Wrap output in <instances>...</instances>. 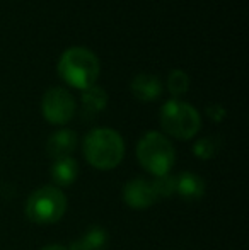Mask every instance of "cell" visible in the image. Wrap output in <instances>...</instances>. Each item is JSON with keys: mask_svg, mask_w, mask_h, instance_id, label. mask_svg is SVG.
Here are the masks:
<instances>
[{"mask_svg": "<svg viewBox=\"0 0 249 250\" xmlns=\"http://www.w3.org/2000/svg\"><path fill=\"white\" fill-rule=\"evenodd\" d=\"M82 151L91 167L97 170H113L125 157V142L116 129L94 128L84 138Z\"/></svg>", "mask_w": 249, "mask_h": 250, "instance_id": "6da1fadb", "label": "cell"}, {"mask_svg": "<svg viewBox=\"0 0 249 250\" xmlns=\"http://www.w3.org/2000/svg\"><path fill=\"white\" fill-rule=\"evenodd\" d=\"M101 72L99 58L84 46L67 48L58 60V73L68 85L86 90L96 83Z\"/></svg>", "mask_w": 249, "mask_h": 250, "instance_id": "7a4b0ae2", "label": "cell"}, {"mask_svg": "<svg viewBox=\"0 0 249 250\" xmlns=\"http://www.w3.org/2000/svg\"><path fill=\"white\" fill-rule=\"evenodd\" d=\"M136 158L140 165L154 177L171 172L176 162V150L171 140L159 131H149L136 143Z\"/></svg>", "mask_w": 249, "mask_h": 250, "instance_id": "3957f363", "label": "cell"}, {"mask_svg": "<svg viewBox=\"0 0 249 250\" xmlns=\"http://www.w3.org/2000/svg\"><path fill=\"white\" fill-rule=\"evenodd\" d=\"M160 126L176 140H191L202 128L200 112L181 99H171L160 107Z\"/></svg>", "mask_w": 249, "mask_h": 250, "instance_id": "277c9868", "label": "cell"}, {"mask_svg": "<svg viewBox=\"0 0 249 250\" xmlns=\"http://www.w3.org/2000/svg\"><path fill=\"white\" fill-rule=\"evenodd\" d=\"M26 216L36 225H53L67 211V196L55 186L36 189L26 201Z\"/></svg>", "mask_w": 249, "mask_h": 250, "instance_id": "5b68a950", "label": "cell"}, {"mask_svg": "<svg viewBox=\"0 0 249 250\" xmlns=\"http://www.w3.org/2000/svg\"><path fill=\"white\" fill-rule=\"evenodd\" d=\"M77 111L75 97L62 87H51L41 99V112L51 125H67Z\"/></svg>", "mask_w": 249, "mask_h": 250, "instance_id": "8992f818", "label": "cell"}, {"mask_svg": "<svg viewBox=\"0 0 249 250\" xmlns=\"http://www.w3.org/2000/svg\"><path fill=\"white\" fill-rule=\"evenodd\" d=\"M123 201L132 209H147L159 199H157L152 182L149 179L135 177L123 186Z\"/></svg>", "mask_w": 249, "mask_h": 250, "instance_id": "52a82bcc", "label": "cell"}, {"mask_svg": "<svg viewBox=\"0 0 249 250\" xmlns=\"http://www.w3.org/2000/svg\"><path fill=\"white\" fill-rule=\"evenodd\" d=\"M130 89H132V94L138 101L150 102L160 97V94H162V82L159 80V77L152 75V73H138V75L133 77Z\"/></svg>", "mask_w": 249, "mask_h": 250, "instance_id": "ba28073f", "label": "cell"}, {"mask_svg": "<svg viewBox=\"0 0 249 250\" xmlns=\"http://www.w3.org/2000/svg\"><path fill=\"white\" fill-rule=\"evenodd\" d=\"M77 135L72 129H58L48 138L46 142V153L53 160L65 157H72V153L77 148Z\"/></svg>", "mask_w": 249, "mask_h": 250, "instance_id": "9c48e42d", "label": "cell"}, {"mask_svg": "<svg viewBox=\"0 0 249 250\" xmlns=\"http://www.w3.org/2000/svg\"><path fill=\"white\" fill-rule=\"evenodd\" d=\"M50 174L55 188H68L79 177V164L73 157L58 158V160H53Z\"/></svg>", "mask_w": 249, "mask_h": 250, "instance_id": "30bf717a", "label": "cell"}, {"mask_svg": "<svg viewBox=\"0 0 249 250\" xmlns=\"http://www.w3.org/2000/svg\"><path fill=\"white\" fill-rule=\"evenodd\" d=\"M206 184L198 174L183 172L176 175V194H180L186 201H198L205 194Z\"/></svg>", "mask_w": 249, "mask_h": 250, "instance_id": "8fae6325", "label": "cell"}, {"mask_svg": "<svg viewBox=\"0 0 249 250\" xmlns=\"http://www.w3.org/2000/svg\"><path fill=\"white\" fill-rule=\"evenodd\" d=\"M110 244L108 231L103 227H91L79 240H75L68 250H104Z\"/></svg>", "mask_w": 249, "mask_h": 250, "instance_id": "7c38bea8", "label": "cell"}, {"mask_svg": "<svg viewBox=\"0 0 249 250\" xmlns=\"http://www.w3.org/2000/svg\"><path fill=\"white\" fill-rule=\"evenodd\" d=\"M82 105H84V114L94 116L97 112L104 111L108 105V92L103 87L92 85L82 92Z\"/></svg>", "mask_w": 249, "mask_h": 250, "instance_id": "4fadbf2b", "label": "cell"}, {"mask_svg": "<svg viewBox=\"0 0 249 250\" xmlns=\"http://www.w3.org/2000/svg\"><path fill=\"white\" fill-rule=\"evenodd\" d=\"M167 89L174 99L184 96L189 89V77L183 70H173L167 77Z\"/></svg>", "mask_w": 249, "mask_h": 250, "instance_id": "5bb4252c", "label": "cell"}, {"mask_svg": "<svg viewBox=\"0 0 249 250\" xmlns=\"http://www.w3.org/2000/svg\"><path fill=\"white\" fill-rule=\"evenodd\" d=\"M220 150V140L215 136H205V138H200L198 142H195L193 145V153L196 155L202 160H208L213 158Z\"/></svg>", "mask_w": 249, "mask_h": 250, "instance_id": "9a60e30c", "label": "cell"}, {"mask_svg": "<svg viewBox=\"0 0 249 250\" xmlns=\"http://www.w3.org/2000/svg\"><path fill=\"white\" fill-rule=\"evenodd\" d=\"M152 182L154 192H156L157 199H166L171 198L173 194H176V175H160V177H156Z\"/></svg>", "mask_w": 249, "mask_h": 250, "instance_id": "2e32d148", "label": "cell"}, {"mask_svg": "<svg viewBox=\"0 0 249 250\" xmlns=\"http://www.w3.org/2000/svg\"><path fill=\"white\" fill-rule=\"evenodd\" d=\"M206 114H208V118L213 119L215 123H220V121H224L227 112L220 104H210V105H206Z\"/></svg>", "mask_w": 249, "mask_h": 250, "instance_id": "e0dca14e", "label": "cell"}, {"mask_svg": "<svg viewBox=\"0 0 249 250\" xmlns=\"http://www.w3.org/2000/svg\"><path fill=\"white\" fill-rule=\"evenodd\" d=\"M41 250H68V249H67V247H63V245L53 244V245H46V247H43Z\"/></svg>", "mask_w": 249, "mask_h": 250, "instance_id": "ac0fdd59", "label": "cell"}]
</instances>
